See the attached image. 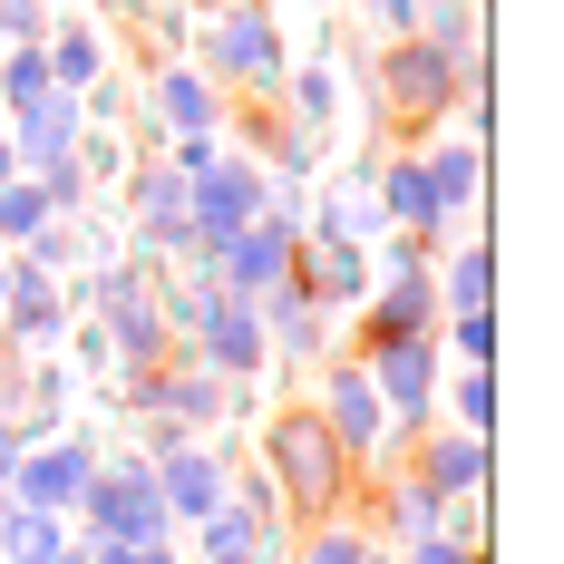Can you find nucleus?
Wrapping results in <instances>:
<instances>
[{
	"label": "nucleus",
	"mask_w": 564,
	"mask_h": 564,
	"mask_svg": "<svg viewBox=\"0 0 564 564\" xmlns=\"http://www.w3.org/2000/svg\"><path fill=\"white\" fill-rule=\"evenodd\" d=\"M263 477L282 487V516H302V525L360 507V467H350V457H340V438L312 419V399L263 419Z\"/></svg>",
	"instance_id": "1"
},
{
	"label": "nucleus",
	"mask_w": 564,
	"mask_h": 564,
	"mask_svg": "<svg viewBox=\"0 0 564 564\" xmlns=\"http://www.w3.org/2000/svg\"><path fill=\"white\" fill-rule=\"evenodd\" d=\"M195 68L215 88H243V98H282L292 78V50H282V20L253 10V0H225V10H195Z\"/></svg>",
	"instance_id": "2"
},
{
	"label": "nucleus",
	"mask_w": 564,
	"mask_h": 564,
	"mask_svg": "<svg viewBox=\"0 0 564 564\" xmlns=\"http://www.w3.org/2000/svg\"><path fill=\"white\" fill-rule=\"evenodd\" d=\"M68 535H78V545H156V535H175L166 497H156V467H147V457H98L88 497L68 516Z\"/></svg>",
	"instance_id": "3"
},
{
	"label": "nucleus",
	"mask_w": 564,
	"mask_h": 564,
	"mask_svg": "<svg viewBox=\"0 0 564 564\" xmlns=\"http://www.w3.org/2000/svg\"><path fill=\"white\" fill-rule=\"evenodd\" d=\"M312 419L340 438V457H350L360 477H370V467H390V457L409 448V438L390 429V409H380V390H370V370H360V360H332V370H322V390H312Z\"/></svg>",
	"instance_id": "4"
},
{
	"label": "nucleus",
	"mask_w": 564,
	"mask_h": 564,
	"mask_svg": "<svg viewBox=\"0 0 564 564\" xmlns=\"http://www.w3.org/2000/svg\"><path fill=\"white\" fill-rule=\"evenodd\" d=\"M350 360L370 370V390H380V409H390L399 438H419V429L438 419V370H448V360H438V332L429 340H360Z\"/></svg>",
	"instance_id": "5"
},
{
	"label": "nucleus",
	"mask_w": 564,
	"mask_h": 564,
	"mask_svg": "<svg viewBox=\"0 0 564 564\" xmlns=\"http://www.w3.org/2000/svg\"><path fill=\"white\" fill-rule=\"evenodd\" d=\"M370 88L390 98V117H399V127H429V137H438V127H448V108H457V68H448L438 50H429L419 30L380 50V68H370Z\"/></svg>",
	"instance_id": "6"
},
{
	"label": "nucleus",
	"mask_w": 564,
	"mask_h": 564,
	"mask_svg": "<svg viewBox=\"0 0 564 564\" xmlns=\"http://www.w3.org/2000/svg\"><path fill=\"white\" fill-rule=\"evenodd\" d=\"M88 477H98V448H88L78 429H58V438H40V448H20L10 487H0V507H30V516H78Z\"/></svg>",
	"instance_id": "7"
},
{
	"label": "nucleus",
	"mask_w": 564,
	"mask_h": 564,
	"mask_svg": "<svg viewBox=\"0 0 564 564\" xmlns=\"http://www.w3.org/2000/svg\"><path fill=\"white\" fill-rule=\"evenodd\" d=\"M185 360H205L225 390H253V380L273 370V350H263V322H253V302H234V292H205V312H195V332H185Z\"/></svg>",
	"instance_id": "8"
},
{
	"label": "nucleus",
	"mask_w": 564,
	"mask_h": 564,
	"mask_svg": "<svg viewBox=\"0 0 564 564\" xmlns=\"http://www.w3.org/2000/svg\"><path fill=\"white\" fill-rule=\"evenodd\" d=\"M409 477H419L429 497H487V487H497V448L467 438V429H448V419H429V429L409 438Z\"/></svg>",
	"instance_id": "9"
},
{
	"label": "nucleus",
	"mask_w": 564,
	"mask_h": 564,
	"mask_svg": "<svg viewBox=\"0 0 564 564\" xmlns=\"http://www.w3.org/2000/svg\"><path fill=\"white\" fill-rule=\"evenodd\" d=\"M370 195H380V225L390 234H419V243H448V205H438V175L429 156H370Z\"/></svg>",
	"instance_id": "10"
},
{
	"label": "nucleus",
	"mask_w": 564,
	"mask_h": 564,
	"mask_svg": "<svg viewBox=\"0 0 564 564\" xmlns=\"http://www.w3.org/2000/svg\"><path fill=\"white\" fill-rule=\"evenodd\" d=\"M225 477H234V457L215 448V438H185L175 457H156V497H166V525H175V535H185L195 516L225 507Z\"/></svg>",
	"instance_id": "11"
},
{
	"label": "nucleus",
	"mask_w": 564,
	"mask_h": 564,
	"mask_svg": "<svg viewBox=\"0 0 564 564\" xmlns=\"http://www.w3.org/2000/svg\"><path fill=\"white\" fill-rule=\"evenodd\" d=\"M10 263V350H58L68 340V282L58 273H40V263H20V253H0Z\"/></svg>",
	"instance_id": "12"
},
{
	"label": "nucleus",
	"mask_w": 564,
	"mask_h": 564,
	"mask_svg": "<svg viewBox=\"0 0 564 564\" xmlns=\"http://www.w3.org/2000/svg\"><path fill=\"white\" fill-rule=\"evenodd\" d=\"M292 292L322 302L332 322H350V312L370 302V253H350V243H312V234H302V253H292Z\"/></svg>",
	"instance_id": "13"
},
{
	"label": "nucleus",
	"mask_w": 564,
	"mask_h": 564,
	"mask_svg": "<svg viewBox=\"0 0 564 564\" xmlns=\"http://www.w3.org/2000/svg\"><path fill=\"white\" fill-rule=\"evenodd\" d=\"M302 234H312V243H350V253H370V243L390 234V225H380V195H370V156L322 185V205L302 215Z\"/></svg>",
	"instance_id": "14"
},
{
	"label": "nucleus",
	"mask_w": 564,
	"mask_h": 564,
	"mask_svg": "<svg viewBox=\"0 0 564 564\" xmlns=\"http://www.w3.org/2000/svg\"><path fill=\"white\" fill-rule=\"evenodd\" d=\"M10 127V156H20V175H40V166H58V156H78V98L68 88H50V98H30V108H10L0 117Z\"/></svg>",
	"instance_id": "15"
},
{
	"label": "nucleus",
	"mask_w": 564,
	"mask_h": 564,
	"mask_svg": "<svg viewBox=\"0 0 564 564\" xmlns=\"http://www.w3.org/2000/svg\"><path fill=\"white\" fill-rule=\"evenodd\" d=\"M147 108H156V127H166V137H225V88H215L195 58H175L166 78L147 88Z\"/></svg>",
	"instance_id": "16"
},
{
	"label": "nucleus",
	"mask_w": 564,
	"mask_h": 564,
	"mask_svg": "<svg viewBox=\"0 0 564 564\" xmlns=\"http://www.w3.org/2000/svg\"><path fill=\"white\" fill-rule=\"evenodd\" d=\"M253 322H263V350H273V360H302V370H312V360L332 350V312L302 302L292 282H273V292L253 302Z\"/></svg>",
	"instance_id": "17"
},
{
	"label": "nucleus",
	"mask_w": 564,
	"mask_h": 564,
	"mask_svg": "<svg viewBox=\"0 0 564 564\" xmlns=\"http://www.w3.org/2000/svg\"><path fill=\"white\" fill-rule=\"evenodd\" d=\"M156 419H175L185 438H205V429H225V419H234V390L205 370V360H185V350H175V360H166V399H156Z\"/></svg>",
	"instance_id": "18"
},
{
	"label": "nucleus",
	"mask_w": 564,
	"mask_h": 564,
	"mask_svg": "<svg viewBox=\"0 0 564 564\" xmlns=\"http://www.w3.org/2000/svg\"><path fill=\"white\" fill-rule=\"evenodd\" d=\"M419 156H429V175H438V205H448V225H467V215H477V195H487V147L438 127Z\"/></svg>",
	"instance_id": "19"
},
{
	"label": "nucleus",
	"mask_w": 564,
	"mask_h": 564,
	"mask_svg": "<svg viewBox=\"0 0 564 564\" xmlns=\"http://www.w3.org/2000/svg\"><path fill=\"white\" fill-rule=\"evenodd\" d=\"M360 497H370V487H360ZM438 507H448V497H429V487L409 477V457H390V467H380V497H370V516H360V525H370V535L390 525L399 545H409V535H429V525H438Z\"/></svg>",
	"instance_id": "20"
},
{
	"label": "nucleus",
	"mask_w": 564,
	"mask_h": 564,
	"mask_svg": "<svg viewBox=\"0 0 564 564\" xmlns=\"http://www.w3.org/2000/svg\"><path fill=\"white\" fill-rule=\"evenodd\" d=\"M438 322L448 312H497V253L487 243H438Z\"/></svg>",
	"instance_id": "21"
},
{
	"label": "nucleus",
	"mask_w": 564,
	"mask_h": 564,
	"mask_svg": "<svg viewBox=\"0 0 564 564\" xmlns=\"http://www.w3.org/2000/svg\"><path fill=\"white\" fill-rule=\"evenodd\" d=\"M185 535H195V545H185V564H225V555H253V545H292V525H263V516H243L234 497H225L215 516H195Z\"/></svg>",
	"instance_id": "22"
},
{
	"label": "nucleus",
	"mask_w": 564,
	"mask_h": 564,
	"mask_svg": "<svg viewBox=\"0 0 564 564\" xmlns=\"http://www.w3.org/2000/svg\"><path fill=\"white\" fill-rule=\"evenodd\" d=\"M40 58H50V88L78 98V88H98V78H108V30H98V20H58L50 40H40Z\"/></svg>",
	"instance_id": "23"
},
{
	"label": "nucleus",
	"mask_w": 564,
	"mask_h": 564,
	"mask_svg": "<svg viewBox=\"0 0 564 564\" xmlns=\"http://www.w3.org/2000/svg\"><path fill=\"white\" fill-rule=\"evenodd\" d=\"M282 88H292V127H302V137H332L340 127V108H350V78H340L332 58H302V68H292V78H282Z\"/></svg>",
	"instance_id": "24"
},
{
	"label": "nucleus",
	"mask_w": 564,
	"mask_h": 564,
	"mask_svg": "<svg viewBox=\"0 0 564 564\" xmlns=\"http://www.w3.org/2000/svg\"><path fill=\"white\" fill-rule=\"evenodd\" d=\"M438 419L467 429V438H487V429H497V370H477V360L438 370Z\"/></svg>",
	"instance_id": "25"
},
{
	"label": "nucleus",
	"mask_w": 564,
	"mask_h": 564,
	"mask_svg": "<svg viewBox=\"0 0 564 564\" xmlns=\"http://www.w3.org/2000/svg\"><path fill=\"white\" fill-rule=\"evenodd\" d=\"M78 545L68 516H30V507H0V564H58Z\"/></svg>",
	"instance_id": "26"
},
{
	"label": "nucleus",
	"mask_w": 564,
	"mask_h": 564,
	"mask_svg": "<svg viewBox=\"0 0 564 564\" xmlns=\"http://www.w3.org/2000/svg\"><path fill=\"white\" fill-rule=\"evenodd\" d=\"M40 225H58V215H50V195H40L30 175H10V185H0V253H20V243H30Z\"/></svg>",
	"instance_id": "27"
},
{
	"label": "nucleus",
	"mask_w": 564,
	"mask_h": 564,
	"mask_svg": "<svg viewBox=\"0 0 564 564\" xmlns=\"http://www.w3.org/2000/svg\"><path fill=\"white\" fill-rule=\"evenodd\" d=\"M438 360H477V370H497V312H448V322H438Z\"/></svg>",
	"instance_id": "28"
},
{
	"label": "nucleus",
	"mask_w": 564,
	"mask_h": 564,
	"mask_svg": "<svg viewBox=\"0 0 564 564\" xmlns=\"http://www.w3.org/2000/svg\"><path fill=\"white\" fill-rule=\"evenodd\" d=\"M58 30V0H0V50H40Z\"/></svg>",
	"instance_id": "29"
},
{
	"label": "nucleus",
	"mask_w": 564,
	"mask_h": 564,
	"mask_svg": "<svg viewBox=\"0 0 564 564\" xmlns=\"http://www.w3.org/2000/svg\"><path fill=\"white\" fill-rule=\"evenodd\" d=\"M399 564H487V545H467V535H448V525H429V535H409V555Z\"/></svg>",
	"instance_id": "30"
},
{
	"label": "nucleus",
	"mask_w": 564,
	"mask_h": 564,
	"mask_svg": "<svg viewBox=\"0 0 564 564\" xmlns=\"http://www.w3.org/2000/svg\"><path fill=\"white\" fill-rule=\"evenodd\" d=\"M78 564H185V545L175 535H156V545H78Z\"/></svg>",
	"instance_id": "31"
},
{
	"label": "nucleus",
	"mask_w": 564,
	"mask_h": 564,
	"mask_svg": "<svg viewBox=\"0 0 564 564\" xmlns=\"http://www.w3.org/2000/svg\"><path fill=\"white\" fill-rule=\"evenodd\" d=\"M360 20H370V40L390 50V40H409V30H419V0H360Z\"/></svg>",
	"instance_id": "32"
},
{
	"label": "nucleus",
	"mask_w": 564,
	"mask_h": 564,
	"mask_svg": "<svg viewBox=\"0 0 564 564\" xmlns=\"http://www.w3.org/2000/svg\"><path fill=\"white\" fill-rule=\"evenodd\" d=\"M292 545H253V555H225V564H282Z\"/></svg>",
	"instance_id": "33"
},
{
	"label": "nucleus",
	"mask_w": 564,
	"mask_h": 564,
	"mask_svg": "<svg viewBox=\"0 0 564 564\" xmlns=\"http://www.w3.org/2000/svg\"><path fill=\"white\" fill-rule=\"evenodd\" d=\"M10 175H20V156H10V127H0V185H10Z\"/></svg>",
	"instance_id": "34"
},
{
	"label": "nucleus",
	"mask_w": 564,
	"mask_h": 564,
	"mask_svg": "<svg viewBox=\"0 0 564 564\" xmlns=\"http://www.w3.org/2000/svg\"><path fill=\"white\" fill-rule=\"evenodd\" d=\"M0 340H10V263H0Z\"/></svg>",
	"instance_id": "35"
},
{
	"label": "nucleus",
	"mask_w": 564,
	"mask_h": 564,
	"mask_svg": "<svg viewBox=\"0 0 564 564\" xmlns=\"http://www.w3.org/2000/svg\"><path fill=\"white\" fill-rule=\"evenodd\" d=\"M58 564H78V545H68V555H58Z\"/></svg>",
	"instance_id": "36"
},
{
	"label": "nucleus",
	"mask_w": 564,
	"mask_h": 564,
	"mask_svg": "<svg viewBox=\"0 0 564 564\" xmlns=\"http://www.w3.org/2000/svg\"><path fill=\"white\" fill-rule=\"evenodd\" d=\"M205 10H225V0H205Z\"/></svg>",
	"instance_id": "37"
},
{
	"label": "nucleus",
	"mask_w": 564,
	"mask_h": 564,
	"mask_svg": "<svg viewBox=\"0 0 564 564\" xmlns=\"http://www.w3.org/2000/svg\"><path fill=\"white\" fill-rule=\"evenodd\" d=\"M419 10H429V0H419Z\"/></svg>",
	"instance_id": "38"
}]
</instances>
